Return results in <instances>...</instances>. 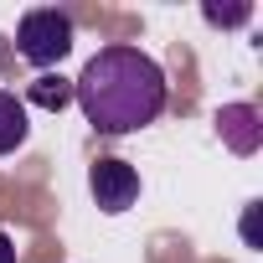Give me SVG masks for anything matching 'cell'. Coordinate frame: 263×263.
Listing matches in <instances>:
<instances>
[{
  "label": "cell",
  "mask_w": 263,
  "mask_h": 263,
  "mask_svg": "<svg viewBox=\"0 0 263 263\" xmlns=\"http://www.w3.org/2000/svg\"><path fill=\"white\" fill-rule=\"evenodd\" d=\"M88 191H93V201H98V212H108V217H119V212H129L140 201V171L129 165V160H98L93 171H88Z\"/></svg>",
  "instance_id": "3957f363"
},
{
  "label": "cell",
  "mask_w": 263,
  "mask_h": 263,
  "mask_svg": "<svg viewBox=\"0 0 263 263\" xmlns=\"http://www.w3.org/2000/svg\"><path fill=\"white\" fill-rule=\"evenodd\" d=\"M26 98H31L36 108H52V114H57V108H67V103H72V83H67V78L42 72V78L31 83V93H26Z\"/></svg>",
  "instance_id": "8992f818"
},
{
  "label": "cell",
  "mask_w": 263,
  "mask_h": 263,
  "mask_svg": "<svg viewBox=\"0 0 263 263\" xmlns=\"http://www.w3.org/2000/svg\"><path fill=\"white\" fill-rule=\"evenodd\" d=\"M16 52L31 67H57L72 52V21L62 11H26L16 26Z\"/></svg>",
  "instance_id": "7a4b0ae2"
},
{
  "label": "cell",
  "mask_w": 263,
  "mask_h": 263,
  "mask_svg": "<svg viewBox=\"0 0 263 263\" xmlns=\"http://www.w3.org/2000/svg\"><path fill=\"white\" fill-rule=\"evenodd\" d=\"M31 135L26 124V98H16L11 88H0V155H16Z\"/></svg>",
  "instance_id": "5b68a950"
},
{
  "label": "cell",
  "mask_w": 263,
  "mask_h": 263,
  "mask_svg": "<svg viewBox=\"0 0 263 263\" xmlns=\"http://www.w3.org/2000/svg\"><path fill=\"white\" fill-rule=\"evenodd\" d=\"M217 135H222V145H227L232 155H258V145H263V119H258L253 103H227V108H217Z\"/></svg>",
  "instance_id": "277c9868"
},
{
  "label": "cell",
  "mask_w": 263,
  "mask_h": 263,
  "mask_svg": "<svg viewBox=\"0 0 263 263\" xmlns=\"http://www.w3.org/2000/svg\"><path fill=\"white\" fill-rule=\"evenodd\" d=\"M165 72L150 52L140 47H98L83 72L72 78V103L83 108V119L98 129V135H135V129L155 124L165 114Z\"/></svg>",
  "instance_id": "6da1fadb"
},
{
  "label": "cell",
  "mask_w": 263,
  "mask_h": 263,
  "mask_svg": "<svg viewBox=\"0 0 263 263\" xmlns=\"http://www.w3.org/2000/svg\"><path fill=\"white\" fill-rule=\"evenodd\" d=\"M0 263H16V242H11V232H0Z\"/></svg>",
  "instance_id": "ba28073f"
},
{
  "label": "cell",
  "mask_w": 263,
  "mask_h": 263,
  "mask_svg": "<svg viewBox=\"0 0 263 263\" xmlns=\"http://www.w3.org/2000/svg\"><path fill=\"white\" fill-rule=\"evenodd\" d=\"M201 16H206L212 26H242V21L253 16V6H217V0H206Z\"/></svg>",
  "instance_id": "52a82bcc"
}]
</instances>
